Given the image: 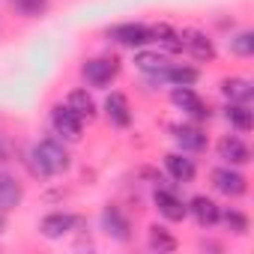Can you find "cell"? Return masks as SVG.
<instances>
[{
  "instance_id": "obj_17",
  "label": "cell",
  "mask_w": 254,
  "mask_h": 254,
  "mask_svg": "<svg viewBox=\"0 0 254 254\" xmlns=\"http://www.w3.org/2000/svg\"><path fill=\"white\" fill-rule=\"evenodd\" d=\"M218 93L224 96V102H239V105H251L254 102V84L245 75H227L218 81Z\"/></svg>"
},
{
  "instance_id": "obj_23",
  "label": "cell",
  "mask_w": 254,
  "mask_h": 254,
  "mask_svg": "<svg viewBox=\"0 0 254 254\" xmlns=\"http://www.w3.org/2000/svg\"><path fill=\"white\" fill-rule=\"evenodd\" d=\"M150 33H153V45H159L165 54H171V57L183 54V42H180V30L177 27L159 21V24H150Z\"/></svg>"
},
{
  "instance_id": "obj_14",
  "label": "cell",
  "mask_w": 254,
  "mask_h": 254,
  "mask_svg": "<svg viewBox=\"0 0 254 254\" xmlns=\"http://www.w3.org/2000/svg\"><path fill=\"white\" fill-rule=\"evenodd\" d=\"M78 224H81V218H78L75 212H66V209H51V212H45V215L39 218V233H42L45 239L57 242V239H63V236L75 233V227H78Z\"/></svg>"
},
{
  "instance_id": "obj_13",
  "label": "cell",
  "mask_w": 254,
  "mask_h": 254,
  "mask_svg": "<svg viewBox=\"0 0 254 254\" xmlns=\"http://www.w3.org/2000/svg\"><path fill=\"white\" fill-rule=\"evenodd\" d=\"M215 156L221 159V165H236V168H245L251 162V147L245 141V135H221L218 144H215Z\"/></svg>"
},
{
  "instance_id": "obj_26",
  "label": "cell",
  "mask_w": 254,
  "mask_h": 254,
  "mask_svg": "<svg viewBox=\"0 0 254 254\" xmlns=\"http://www.w3.org/2000/svg\"><path fill=\"white\" fill-rule=\"evenodd\" d=\"M12 6L24 18H42L48 12V6H51V0H12Z\"/></svg>"
},
{
  "instance_id": "obj_20",
  "label": "cell",
  "mask_w": 254,
  "mask_h": 254,
  "mask_svg": "<svg viewBox=\"0 0 254 254\" xmlns=\"http://www.w3.org/2000/svg\"><path fill=\"white\" fill-rule=\"evenodd\" d=\"M66 105H69L84 123H93V120L99 117V105H96V99H93V93H90L87 87H72V90L66 93Z\"/></svg>"
},
{
  "instance_id": "obj_12",
  "label": "cell",
  "mask_w": 254,
  "mask_h": 254,
  "mask_svg": "<svg viewBox=\"0 0 254 254\" xmlns=\"http://www.w3.org/2000/svg\"><path fill=\"white\" fill-rule=\"evenodd\" d=\"M162 165H165V177H168L174 186H191V183L197 180V162H194V156H189V153L171 150Z\"/></svg>"
},
{
  "instance_id": "obj_5",
  "label": "cell",
  "mask_w": 254,
  "mask_h": 254,
  "mask_svg": "<svg viewBox=\"0 0 254 254\" xmlns=\"http://www.w3.org/2000/svg\"><path fill=\"white\" fill-rule=\"evenodd\" d=\"M102 36L120 48H129V51H138L144 45H153V33H150V24L144 21H120V24H111L102 30Z\"/></svg>"
},
{
  "instance_id": "obj_18",
  "label": "cell",
  "mask_w": 254,
  "mask_h": 254,
  "mask_svg": "<svg viewBox=\"0 0 254 254\" xmlns=\"http://www.w3.org/2000/svg\"><path fill=\"white\" fill-rule=\"evenodd\" d=\"M21 203H24V183L9 171H0V212H12Z\"/></svg>"
},
{
  "instance_id": "obj_2",
  "label": "cell",
  "mask_w": 254,
  "mask_h": 254,
  "mask_svg": "<svg viewBox=\"0 0 254 254\" xmlns=\"http://www.w3.org/2000/svg\"><path fill=\"white\" fill-rule=\"evenodd\" d=\"M120 69H123V60L114 57V54H99V57H87L81 63V78L87 87L93 90H108L117 78H120Z\"/></svg>"
},
{
  "instance_id": "obj_7",
  "label": "cell",
  "mask_w": 254,
  "mask_h": 254,
  "mask_svg": "<svg viewBox=\"0 0 254 254\" xmlns=\"http://www.w3.org/2000/svg\"><path fill=\"white\" fill-rule=\"evenodd\" d=\"M48 126H51V135H57V138L66 141V144H78L81 135H84V120H81L66 102H57V105L48 111Z\"/></svg>"
},
{
  "instance_id": "obj_15",
  "label": "cell",
  "mask_w": 254,
  "mask_h": 254,
  "mask_svg": "<svg viewBox=\"0 0 254 254\" xmlns=\"http://www.w3.org/2000/svg\"><path fill=\"white\" fill-rule=\"evenodd\" d=\"M186 206H189V218H191L200 230H212V227H218L221 203H218L215 197H209V194H194V197L186 200Z\"/></svg>"
},
{
  "instance_id": "obj_6",
  "label": "cell",
  "mask_w": 254,
  "mask_h": 254,
  "mask_svg": "<svg viewBox=\"0 0 254 254\" xmlns=\"http://www.w3.org/2000/svg\"><path fill=\"white\" fill-rule=\"evenodd\" d=\"M209 183H212V191L221 194V197H230V200H239L248 194V177L242 168L236 165H218L209 171Z\"/></svg>"
},
{
  "instance_id": "obj_16",
  "label": "cell",
  "mask_w": 254,
  "mask_h": 254,
  "mask_svg": "<svg viewBox=\"0 0 254 254\" xmlns=\"http://www.w3.org/2000/svg\"><path fill=\"white\" fill-rule=\"evenodd\" d=\"M171 60H174L171 54H165L162 48H153V45L138 48L135 57H132V63H135V69L141 75H159V72H165L171 66Z\"/></svg>"
},
{
  "instance_id": "obj_9",
  "label": "cell",
  "mask_w": 254,
  "mask_h": 254,
  "mask_svg": "<svg viewBox=\"0 0 254 254\" xmlns=\"http://www.w3.org/2000/svg\"><path fill=\"white\" fill-rule=\"evenodd\" d=\"M99 230H102L111 242H120V245L132 242V236H135L132 218L126 215L117 203H105V206H102V212H99Z\"/></svg>"
},
{
  "instance_id": "obj_1",
  "label": "cell",
  "mask_w": 254,
  "mask_h": 254,
  "mask_svg": "<svg viewBox=\"0 0 254 254\" xmlns=\"http://www.w3.org/2000/svg\"><path fill=\"white\" fill-rule=\"evenodd\" d=\"M21 162L27 165L30 177L54 180V177H60V174H66L72 168V153H69L66 141H60L57 135H45L36 144H30V150L24 153Z\"/></svg>"
},
{
  "instance_id": "obj_25",
  "label": "cell",
  "mask_w": 254,
  "mask_h": 254,
  "mask_svg": "<svg viewBox=\"0 0 254 254\" xmlns=\"http://www.w3.org/2000/svg\"><path fill=\"white\" fill-rule=\"evenodd\" d=\"M147 245H150L153 251H177V248H180L177 236H174L165 224H153V227H150V233H147Z\"/></svg>"
},
{
  "instance_id": "obj_3",
  "label": "cell",
  "mask_w": 254,
  "mask_h": 254,
  "mask_svg": "<svg viewBox=\"0 0 254 254\" xmlns=\"http://www.w3.org/2000/svg\"><path fill=\"white\" fill-rule=\"evenodd\" d=\"M171 105L186 117V120H191V123H200V126H206L212 117H215V111H212V105L194 90V87H171Z\"/></svg>"
},
{
  "instance_id": "obj_27",
  "label": "cell",
  "mask_w": 254,
  "mask_h": 254,
  "mask_svg": "<svg viewBox=\"0 0 254 254\" xmlns=\"http://www.w3.org/2000/svg\"><path fill=\"white\" fill-rule=\"evenodd\" d=\"M6 227H9V218H6V212H0V236L6 233Z\"/></svg>"
},
{
  "instance_id": "obj_19",
  "label": "cell",
  "mask_w": 254,
  "mask_h": 254,
  "mask_svg": "<svg viewBox=\"0 0 254 254\" xmlns=\"http://www.w3.org/2000/svg\"><path fill=\"white\" fill-rule=\"evenodd\" d=\"M221 117H224V123L230 126V132H236V135H248V132L254 129V114H251V105L224 102Z\"/></svg>"
},
{
  "instance_id": "obj_24",
  "label": "cell",
  "mask_w": 254,
  "mask_h": 254,
  "mask_svg": "<svg viewBox=\"0 0 254 254\" xmlns=\"http://www.w3.org/2000/svg\"><path fill=\"white\" fill-rule=\"evenodd\" d=\"M227 51L239 60H251L254 57V30L242 27V30H233L227 36Z\"/></svg>"
},
{
  "instance_id": "obj_10",
  "label": "cell",
  "mask_w": 254,
  "mask_h": 254,
  "mask_svg": "<svg viewBox=\"0 0 254 254\" xmlns=\"http://www.w3.org/2000/svg\"><path fill=\"white\" fill-rule=\"evenodd\" d=\"M180 42H183V54H189L197 63H215V57H218L215 39L206 30L186 27V30H180Z\"/></svg>"
},
{
  "instance_id": "obj_4",
  "label": "cell",
  "mask_w": 254,
  "mask_h": 254,
  "mask_svg": "<svg viewBox=\"0 0 254 254\" xmlns=\"http://www.w3.org/2000/svg\"><path fill=\"white\" fill-rule=\"evenodd\" d=\"M153 206H156V212L168 224H180V221L189 218V206H186V197H183V186H174V183L153 186Z\"/></svg>"
},
{
  "instance_id": "obj_22",
  "label": "cell",
  "mask_w": 254,
  "mask_h": 254,
  "mask_svg": "<svg viewBox=\"0 0 254 254\" xmlns=\"http://www.w3.org/2000/svg\"><path fill=\"white\" fill-rule=\"evenodd\" d=\"M200 75L203 72L197 66H191V63H174L171 60V66L165 69V84L168 87H197Z\"/></svg>"
},
{
  "instance_id": "obj_11",
  "label": "cell",
  "mask_w": 254,
  "mask_h": 254,
  "mask_svg": "<svg viewBox=\"0 0 254 254\" xmlns=\"http://www.w3.org/2000/svg\"><path fill=\"white\" fill-rule=\"evenodd\" d=\"M102 114H105V120H108V126H114V129H129V126L135 123V111H132V102H129V96H126L123 90H111L108 96H105V102H102V108H99Z\"/></svg>"
},
{
  "instance_id": "obj_8",
  "label": "cell",
  "mask_w": 254,
  "mask_h": 254,
  "mask_svg": "<svg viewBox=\"0 0 254 254\" xmlns=\"http://www.w3.org/2000/svg\"><path fill=\"white\" fill-rule=\"evenodd\" d=\"M168 132H171V141H174V147H177L180 153L200 156V153H206V147H209V135H206V129H203L200 123H191V120L174 123Z\"/></svg>"
},
{
  "instance_id": "obj_21",
  "label": "cell",
  "mask_w": 254,
  "mask_h": 254,
  "mask_svg": "<svg viewBox=\"0 0 254 254\" xmlns=\"http://www.w3.org/2000/svg\"><path fill=\"white\" fill-rule=\"evenodd\" d=\"M218 227L230 236H248L251 233V218L245 209L239 206H221V215H218Z\"/></svg>"
},
{
  "instance_id": "obj_28",
  "label": "cell",
  "mask_w": 254,
  "mask_h": 254,
  "mask_svg": "<svg viewBox=\"0 0 254 254\" xmlns=\"http://www.w3.org/2000/svg\"><path fill=\"white\" fill-rule=\"evenodd\" d=\"M0 156H3V150H0Z\"/></svg>"
}]
</instances>
